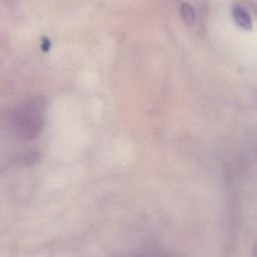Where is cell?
<instances>
[{"label": "cell", "instance_id": "1", "mask_svg": "<svg viewBox=\"0 0 257 257\" xmlns=\"http://www.w3.org/2000/svg\"><path fill=\"white\" fill-rule=\"evenodd\" d=\"M7 117L12 130L21 139H32L41 130V111L39 104L35 101H26L14 107Z\"/></svg>", "mask_w": 257, "mask_h": 257}, {"label": "cell", "instance_id": "2", "mask_svg": "<svg viewBox=\"0 0 257 257\" xmlns=\"http://www.w3.org/2000/svg\"><path fill=\"white\" fill-rule=\"evenodd\" d=\"M232 18L235 21V23L244 30H251L253 28V22L250 14L246 9H244L242 6L235 5L232 8L231 11Z\"/></svg>", "mask_w": 257, "mask_h": 257}, {"label": "cell", "instance_id": "3", "mask_svg": "<svg viewBox=\"0 0 257 257\" xmlns=\"http://www.w3.org/2000/svg\"><path fill=\"white\" fill-rule=\"evenodd\" d=\"M180 14L182 17V20L184 21V23L189 26L192 27L195 25L196 23V19H197V15H196V11L194 9V7L189 3V2H183L181 4L180 7Z\"/></svg>", "mask_w": 257, "mask_h": 257}, {"label": "cell", "instance_id": "4", "mask_svg": "<svg viewBox=\"0 0 257 257\" xmlns=\"http://www.w3.org/2000/svg\"><path fill=\"white\" fill-rule=\"evenodd\" d=\"M50 46H51V42L48 38H43L42 39V44H41V47L44 51H48L50 49Z\"/></svg>", "mask_w": 257, "mask_h": 257}]
</instances>
